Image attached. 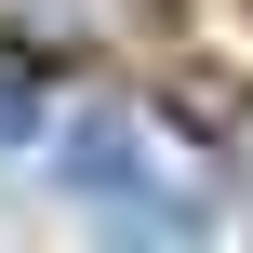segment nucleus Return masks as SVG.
I'll return each instance as SVG.
<instances>
[{"instance_id":"obj_1","label":"nucleus","mask_w":253,"mask_h":253,"mask_svg":"<svg viewBox=\"0 0 253 253\" xmlns=\"http://www.w3.org/2000/svg\"><path fill=\"white\" fill-rule=\"evenodd\" d=\"M107 13H133V0H0V53H67Z\"/></svg>"}]
</instances>
